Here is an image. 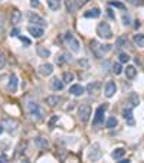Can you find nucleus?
<instances>
[{
	"instance_id": "obj_1",
	"label": "nucleus",
	"mask_w": 144,
	"mask_h": 163,
	"mask_svg": "<svg viewBox=\"0 0 144 163\" xmlns=\"http://www.w3.org/2000/svg\"><path fill=\"white\" fill-rule=\"evenodd\" d=\"M89 46H91L92 55H94L97 59L104 58V55L111 51V45H101L98 41H91L89 42Z\"/></svg>"
},
{
	"instance_id": "obj_2",
	"label": "nucleus",
	"mask_w": 144,
	"mask_h": 163,
	"mask_svg": "<svg viewBox=\"0 0 144 163\" xmlns=\"http://www.w3.org/2000/svg\"><path fill=\"white\" fill-rule=\"evenodd\" d=\"M64 41H65V43L68 45V48L72 51V52H79V49H81V45H79V41L72 35V32H66L65 33V36H64Z\"/></svg>"
},
{
	"instance_id": "obj_3",
	"label": "nucleus",
	"mask_w": 144,
	"mask_h": 163,
	"mask_svg": "<svg viewBox=\"0 0 144 163\" xmlns=\"http://www.w3.org/2000/svg\"><path fill=\"white\" fill-rule=\"evenodd\" d=\"M97 35H98L99 38L111 39V38H113V31H111L110 25H108L107 22L98 23V26H97Z\"/></svg>"
},
{
	"instance_id": "obj_4",
	"label": "nucleus",
	"mask_w": 144,
	"mask_h": 163,
	"mask_svg": "<svg viewBox=\"0 0 144 163\" xmlns=\"http://www.w3.org/2000/svg\"><path fill=\"white\" fill-rule=\"evenodd\" d=\"M26 108H27V111L31 113V116L33 118H36V120H41V118H42V110L39 108V106H38V102H36V101L29 100L27 104H26Z\"/></svg>"
},
{
	"instance_id": "obj_5",
	"label": "nucleus",
	"mask_w": 144,
	"mask_h": 163,
	"mask_svg": "<svg viewBox=\"0 0 144 163\" xmlns=\"http://www.w3.org/2000/svg\"><path fill=\"white\" fill-rule=\"evenodd\" d=\"M89 116H91V107L88 106V104H82L78 108V117H79V120L82 123H88Z\"/></svg>"
},
{
	"instance_id": "obj_6",
	"label": "nucleus",
	"mask_w": 144,
	"mask_h": 163,
	"mask_svg": "<svg viewBox=\"0 0 144 163\" xmlns=\"http://www.w3.org/2000/svg\"><path fill=\"white\" fill-rule=\"evenodd\" d=\"M101 155H103V152H101V147H99V144H98V143H94V144L91 146V149H89V155H88L89 160L95 162V160H98L99 157H101Z\"/></svg>"
},
{
	"instance_id": "obj_7",
	"label": "nucleus",
	"mask_w": 144,
	"mask_h": 163,
	"mask_svg": "<svg viewBox=\"0 0 144 163\" xmlns=\"http://www.w3.org/2000/svg\"><path fill=\"white\" fill-rule=\"evenodd\" d=\"M105 110H107V106H99L98 108H97V111H95V117H94V120H92V124L99 126L104 121V113H105Z\"/></svg>"
},
{
	"instance_id": "obj_8",
	"label": "nucleus",
	"mask_w": 144,
	"mask_h": 163,
	"mask_svg": "<svg viewBox=\"0 0 144 163\" xmlns=\"http://www.w3.org/2000/svg\"><path fill=\"white\" fill-rule=\"evenodd\" d=\"M27 19H29V22L33 23V25H36V26H41L43 27L46 25V20L42 17V16L36 15V13H33V12H31L29 15H27Z\"/></svg>"
},
{
	"instance_id": "obj_9",
	"label": "nucleus",
	"mask_w": 144,
	"mask_h": 163,
	"mask_svg": "<svg viewBox=\"0 0 144 163\" xmlns=\"http://www.w3.org/2000/svg\"><path fill=\"white\" fill-rule=\"evenodd\" d=\"M88 3V0H71V3L68 2V12H71V13H74V12L79 10L82 6H85V4Z\"/></svg>"
},
{
	"instance_id": "obj_10",
	"label": "nucleus",
	"mask_w": 144,
	"mask_h": 163,
	"mask_svg": "<svg viewBox=\"0 0 144 163\" xmlns=\"http://www.w3.org/2000/svg\"><path fill=\"white\" fill-rule=\"evenodd\" d=\"M27 32H29L32 38H35V39H39V38L43 36V27L36 26V25H31V26L27 27Z\"/></svg>"
},
{
	"instance_id": "obj_11",
	"label": "nucleus",
	"mask_w": 144,
	"mask_h": 163,
	"mask_svg": "<svg viewBox=\"0 0 144 163\" xmlns=\"http://www.w3.org/2000/svg\"><path fill=\"white\" fill-rule=\"evenodd\" d=\"M38 72L42 77H49L53 72V65L52 64H42L38 68Z\"/></svg>"
},
{
	"instance_id": "obj_12",
	"label": "nucleus",
	"mask_w": 144,
	"mask_h": 163,
	"mask_svg": "<svg viewBox=\"0 0 144 163\" xmlns=\"http://www.w3.org/2000/svg\"><path fill=\"white\" fill-rule=\"evenodd\" d=\"M16 90H17V77L15 75V74H12L10 78H9V84H7V91L9 92H16Z\"/></svg>"
},
{
	"instance_id": "obj_13",
	"label": "nucleus",
	"mask_w": 144,
	"mask_h": 163,
	"mask_svg": "<svg viewBox=\"0 0 144 163\" xmlns=\"http://www.w3.org/2000/svg\"><path fill=\"white\" fill-rule=\"evenodd\" d=\"M115 92H117V85H115V82L108 81V82L105 84V95L108 97V98H111Z\"/></svg>"
},
{
	"instance_id": "obj_14",
	"label": "nucleus",
	"mask_w": 144,
	"mask_h": 163,
	"mask_svg": "<svg viewBox=\"0 0 144 163\" xmlns=\"http://www.w3.org/2000/svg\"><path fill=\"white\" fill-rule=\"evenodd\" d=\"M69 92H71L72 95H75V97H79V95H82L84 92H85V88H84L81 84H74V85L69 88Z\"/></svg>"
},
{
	"instance_id": "obj_15",
	"label": "nucleus",
	"mask_w": 144,
	"mask_h": 163,
	"mask_svg": "<svg viewBox=\"0 0 144 163\" xmlns=\"http://www.w3.org/2000/svg\"><path fill=\"white\" fill-rule=\"evenodd\" d=\"M64 87H65V82L62 80H59V78H53L50 81V88L53 91H61V90H64Z\"/></svg>"
},
{
	"instance_id": "obj_16",
	"label": "nucleus",
	"mask_w": 144,
	"mask_h": 163,
	"mask_svg": "<svg viewBox=\"0 0 144 163\" xmlns=\"http://www.w3.org/2000/svg\"><path fill=\"white\" fill-rule=\"evenodd\" d=\"M20 19H22V13H20V10L13 9V10L10 12V22H12V25H17V23L20 22Z\"/></svg>"
},
{
	"instance_id": "obj_17",
	"label": "nucleus",
	"mask_w": 144,
	"mask_h": 163,
	"mask_svg": "<svg viewBox=\"0 0 144 163\" xmlns=\"http://www.w3.org/2000/svg\"><path fill=\"white\" fill-rule=\"evenodd\" d=\"M122 117L128 121V124H134V120H133V108L128 107V108H124L122 110Z\"/></svg>"
},
{
	"instance_id": "obj_18",
	"label": "nucleus",
	"mask_w": 144,
	"mask_h": 163,
	"mask_svg": "<svg viewBox=\"0 0 144 163\" xmlns=\"http://www.w3.org/2000/svg\"><path fill=\"white\" fill-rule=\"evenodd\" d=\"M35 144H36L39 149H48L49 147V141L46 140L45 137H36V139H35Z\"/></svg>"
},
{
	"instance_id": "obj_19",
	"label": "nucleus",
	"mask_w": 144,
	"mask_h": 163,
	"mask_svg": "<svg viewBox=\"0 0 144 163\" xmlns=\"http://www.w3.org/2000/svg\"><path fill=\"white\" fill-rule=\"evenodd\" d=\"M84 16H85V17H92V19H97V17L101 16V10H99L98 7H94V9H91V10L85 12Z\"/></svg>"
},
{
	"instance_id": "obj_20",
	"label": "nucleus",
	"mask_w": 144,
	"mask_h": 163,
	"mask_svg": "<svg viewBox=\"0 0 144 163\" xmlns=\"http://www.w3.org/2000/svg\"><path fill=\"white\" fill-rule=\"evenodd\" d=\"M61 102V98L58 97V95H49V97H46V104L49 107H55L58 106Z\"/></svg>"
},
{
	"instance_id": "obj_21",
	"label": "nucleus",
	"mask_w": 144,
	"mask_h": 163,
	"mask_svg": "<svg viewBox=\"0 0 144 163\" xmlns=\"http://www.w3.org/2000/svg\"><path fill=\"white\" fill-rule=\"evenodd\" d=\"M36 52H38V55L41 58H49L50 57V51L48 49V48H45V46H38V48H36Z\"/></svg>"
},
{
	"instance_id": "obj_22",
	"label": "nucleus",
	"mask_w": 144,
	"mask_h": 163,
	"mask_svg": "<svg viewBox=\"0 0 144 163\" xmlns=\"http://www.w3.org/2000/svg\"><path fill=\"white\" fill-rule=\"evenodd\" d=\"M61 4H62L61 0H48V6H49V9L53 12L59 10V9H61Z\"/></svg>"
},
{
	"instance_id": "obj_23",
	"label": "nucleus",
	"mask_w": 144,
	"mask_h": 163,
	"mask_svg": "<svg viewBox=\"0 0 144 163\" xmlns=\"http://www.w3.org/2000/svg\"><path fill=\"white\" fill-rule=\"evenodd\" d=\"M136 74H137V69H136V67H133V65H128V67L125 68V75H127L128 80H133L134 77H136Z\"/></svg>"
},
{
	"instance_id": "obj_24",
	"label": "nucleus",
	"mask_w": 144,
	"mask_h": 163,
	"mask_svg": "<svg viewBox=\"0 0 144 163\" xmlns=\"http://www.w3.org/2000/svg\"><path fill=\"white\" fill-rule=\"evenodd\" d=\"M99 90V82H97V81H94V82H89L87 85V91L89 92V94H92V92H97Z\"/></svg>"
},
{
	"instance_id": "obj_25",
	"label": "nucleus",
	"mask_w": 144,
	"mask_h": 163,
	"mask_svg": "<svg viewBox=\"0 0 144 163\" xmlns=\"http://www.w3.org/2000/svg\"><path fill=\"white\" fill-rule=\"evenodd\" d=\"M128 45V39H127V36H120V38L117 39V43H115V48H124V46Z\"/></svg>"
},
{
	"instance_id": "obj_26",
	"label": "nucleus",
	"mask_w": 144,
	"mask_h": 163,
	"mask_svg": "<svg viewBox=\"0 0 144 163\" xmlns=\"http://www.w3.org/2000/svg\"><path fill=\"white\" fill-rule=\"evenodd\" d=\"M128 102H130V107H131V108H133V107H136V106H138V102H140V98H138V95H137L136 92H131Z\"/></svg>"
},
{
	"instance_id": "obj_27",
	"label": "nucleus",
	"mask_w": 144,
	"mask_h": 163,
	"mask_svg": "<svg viewBox=\"0 0 144 163\" xmlns=\"http://www.w3.org/2000/svg\"><path fill=\"white\" fill-rule=\"evenodd\" d=\"M25 149H26V141H20L17 144V147H16V153H15V157H19L23 152H25Z\"/></svg>"
},
{
	"instance_id": "obj_28",
	"label": "nucleus",
	"mask_w": 144,
	"mask_h": 163,
	"mask_svg": "<svg viewBox=\"0 0 144 163\" xmlns=\"http://www.w3.org/2000/svg\"><path fill=\"white\" fill-rule=\"evenodd\" d=\"M134 43H136L137 46H140V48H143L144 46V35L138 33L134 36Z\"/></svg>"
},
{
	"instance_id": "obj_29",
	"label": "nucleus",
	"mask_w": 144,
	"mask_h": 163,
	"mask_svg": "<svg viewBox=\"0 0 144 163\" xmlns=\"http://www.w3.org/2000/svg\"><path fill=\"white\" fill-rule=\"evenodd\" d=\"M124 155H125V150H124L122 147H120V149H115L111 156H113L114 159H121V157H122Z\"/></svg>"
},
{
	"instance_id": "obj_30",
	"label": "nucleus",
	"mask_w": 144,
	"mask_h": 163,
	"mask_svg": "<svg viewBox=\"0 0 144 163\" xmlns=\"http://www.w3.org/2000/svg\"><path fill=\"white\" fill-rule=\"evenodd\" d=\"M117 124H118V121H117V118L115 117H110L108 120H107V129H114Z\"/></svg>"
},
{
	"instance_id": "obj_31",
	"label": "nucleus",
	"mask_w": 144,
	"mask_h": 163,
	"mask_svg": "<svg viewBox=\"0 0 144 163\" xmlns=\"http://www.w3.org/2000/svg\"><path fill=\"white\" fill-rule=\"evenodd\" d=\"M118 61H120V64H127V62L130 61V55L128 53L121 52L120 53V57H118Z\"/></svg>"
},
{
	"instance_id": "obj_32",
	"label": "nucleus",
	"mask_w": 144,
	"mask_h": 163,
	"mask_svg": "<svg viewBox=\"0 0 144 163\" xmlns=\"http://www.w3.org/2000/svg\"><path fill=\"white\" fill-rule=\"evenodd\" d=\"M74 74L72 72H64V82H66V84H69V82H72L74 81Z\"/></svg>"
},
{
	"instance_id": "obj_33",
	"label": "nucleus",
	"mask_w": 144,
	"mask_h": 163,
	"mask_svg": "<svg viewBox=\"0 0 144 163\" xmlns=\"http://www.w3.org/2000/svg\"><path fill=\"white\" fill-rule=\"evenodd\" d=\"M113 72L115 74V75H120V74L122 72V67H121V64H120V62H117V64L113 65Z\"/></svg>"
},
{
	"instance_id": "obj_34",
	"label": "nucleus",
	"mask_w": 144,
	"mask_h": 163,
	"mask_svg": "<svg viewBox=\"0 0 144 163\" xmlns=\"http://www.w3.org/2000/svg\"><path fill=\"white\" fill-rule=\"evenodd\" d=\"M69 59H71V57L68 58V55H65V53H64V55H61L59 58H56V64L58 65H62V64H65V62H68Z\"/></svg>"
},
{
	"instance_id": "obj_35",
	"label": "nucleus",
	"mask_w": 144,
	"mask_h": 163,
	"mask_svg": "<svg viewBox=\"0 0 144 163\" xmlns=\"http://www.w3.org/2000/svg\"><path fill=\"white\" fill-rule=\"evenodd\" d=\"M110 6H113V7H117V9H121V10H124V9H125V4L120 3V2H110Z\"/></svg>"
},
{
	"instance_id": "obj_36",
	"label": "nucleus",
	"mask_w": 144,
	"mask_h": 163,
	"mask_svg": "<svg viewBox=\"0 0 144 163\" xmlns=\"http://www.w3.org/2000/svg\"><path fill=\"white\" fill-rule=\"evenodd\" d=\"M130 23H131V19H130V16L127 15V13H124V15H122V25L128 26Z\"/></svg>"
},
{
	"instance_id": "obj_37",
	"label": "nucleus",
	"mask_w": 144,
	"mask_h": 163,
	"mask_svg": "<svg viewBox=\"0 0 144 163\" xmlns=\"http://www.w3.org/2000/svg\"><path fill=\"white\" fill-rule=\"evenodd\" d=\"M128 3L133 4V6H143L144 0H128Z\"/></svg>"
},
{
	"instance_id": "obj_38",
	"label": "nucleus",
	"mask_w": 144,
	"mask_h": 163,
	"mask_svg": "<svg viewBox=\"0 0 144 163\" xmlns=\"http://www.w3.org/2000/svg\"><path fill=\"white\" fill-rule=\"evenodd\" d=\"M4 64H6V58H4V53L0 52V68H3Z\"/></svg>"
},
{
	"instance_id": "obj_39",
	"label": "nucleus",
	"mask_w": 144,
	"mask_h": 163,
	"mask_svg": "<svg viewBox=\"0 0 144 163\" xmlns=\"http://www.w3.org/2000/svg\"><path fill=\"white\" fill-rule=\"evenodd\" d=\"M19 33H20V31L17 29V27H15V29L10 32V36H12V38H15V36H19Z\"/></svg>"
},
{
	"instance_id": "obj_40",
	"label": "nucleus",
	"mask_w": 144,
	"mask_h": 163,
	"mask_svg": "<svg viewBox=\"0 0 144 163\" xmlns=\"http://www.w3.org/2000/svg\"><path fill=\"white\" fill-rule=\"evenodd\" d=\"M19 39H20V41H22V42H23V43H25V45H26V46H29V45H31V41H29V39H27V38H23V36H20V35H19Z\"/></svg>"
},
{
	"instance_id": "obj_41",
	"label": "nucleus",
	"mask_w": 144,
	"mask_h": 163,
	"mask_svg": "<svg viewBox=\"0 0 144 163\" xmlns=\"http://www.w3.org/2000/svg\"><path fill=\"white\" fill-rule=\"evenodd\" d=\"M3 27H4V19H3V15L0 13V32L3 31Z\"/></svg>"
},
{
	"instance_id": "obj_42",
	"label": "nucleus",
	"mask_w": 144,
	"mask_h": 163,
	"mask_svg": "<svg viewBox=\"0 0 144 163\" xmlns=\"http://www.w3.org/2000/svg\"><path fill=\"white\" fill-rule=\"evenodd\" d=\"M58 121V116H53L52 118H50V121H49V126L50 127H53V124H55V123Z\"/></svg>"
},
{
	"instance_id": "obj_43",
	"label": "nucleus",
	"mask_w": 144,
	"mask_h": 163,
	"mask_svg": "<svg viewBox=\"0 0 144 163\" xmlns=\"http://www.w3.org/2000/svg\"><path fill=\"white\" fill-rule=\"evenodd\" d=\"M31 6L32 7H39V0H31Z\"/></svg>"
},
{
	"instance_id": "obj_44",
	"label": "nucleus",
	"mask_w": 144,
	"mask_h": 163,
	"mask_svg": "<svg viewBox=\"0 0 144 163\" xmlns=\"http://www.w3.org/2000/svg\"><path fill=\"white\" fill-rule=\"evenodd\" d=\"M0 163H7V156L4 155V153L0 156Z\"/></svg>"
},
{
	"instance_id": "obj_45",
	"label": "nucleus",
	"mask_w": 144,
	"mask_h": 163,
	"mask_svg": "<svg viewBox=\"0 0 144 163\" xmlns=\"http://www.w3.org/2000/svg\"><path fill=\"white\" fill-rule=\"evenodd\" d=\"M140 26H141V22H140V20H136V22H134V27H136V29H138Z\"/></svg>"
},
{
	"instance_id": "obj_46",
	"label": "nucleus",
	"mask_w": 144,
	"mask_h": 163,
	"mask_svg": "<svg viewBox=\"0 0 144 163\" xmlns=\"http://www.w3.org/2000/svg\"><path fill=\"white\" fill-rule=\"evenodd\" d=\"M107 12H108V16H110L111 19H115V16H114V13H113V10H110V9H108V10H107Z\"/></svg>"
},
{
	"instance_id": "obj_47",
	"label": "nucleus",
	"mask_w": 144,
	"mask_h": 163,
	"mask_svg": "<svg viewBox=\"0 0 144 163\" xmlns=\"http://www.w3.org/2000/svg\"><path fill=\"white\" fill-rule=\"evenodd\" d=\"M117 163H130V160H128V159H127V160L122 159V160H120V162H117Z\"/></svg>"
},
{
	"instance_id": "obj_48",
	"label": "nucleus",
	"mask_w": 144,
	"mask_h": 163,
	"mask_svg": "<svg viewBox=\"0 0 144 163\" xmlns=\"http://www.w3.org/2000/svg\"><path fill=\"white\" fill-rule=\"evenodd\" d=\"M20 163H31V160H29V159H23Z\"/></svg>"
},
{
	"instance_id": "obj_49",
	"label": "nucleus",
	"mask_w": 144,
	"mask_h": 163,
	"mask_svg": "<svg viewBox=\"0 0 144 163\" xmlns=\"http://www.w3.org/2000/svg\"><path fill=\"white\" fill-rule=\"evenodd\" d=\"M3 130H4V129H3V127H2V126H0V134L3 133Z\"/></svg>"
}]
</instances>
